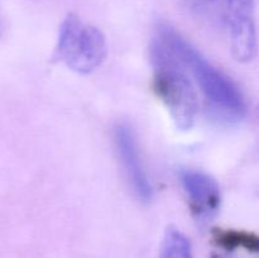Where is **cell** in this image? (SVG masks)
I'll return each instance as SVG.
<instances>
[{
    "mask_svg": "<svg viewBox=\"0 0 259 258\" xmlns=\"http://www.w3.org/2000/svg\"><path fill=\"white\" fill-rule=\"evenodd\" d=\"M157 39L191 72L200 90L220 116L227 120H240L245 115L247 104L238 86L207 61L180 32L171 25L161 24Z\"/></svg>",
    "mask_w": 259,
    "mask_h": 258,
    "instance_id": "obj_1",
    "label": "cell"
},
{
    "mask_svg": "<svg viewBox=\"0 0 259 258\" xmlns=\"http://www.w3.org/2000/svg\"><path fill=\"white\" fill-rule=\"evenodd\" d=\"M153 89L176 125L187 131L194 125L199 111L196 91L182 63L159 42L151 50Z\"/></svg>",
    "mask_w": 259,
    "mask_h": 258,
    "instance_id": "obj_2",
    "label": "cell"
},
{
    "mask_svg": "<svg viewBox=\"0 0 259 258\" xmlns=\"http://www.w3.org/2000/svg\"><path fill=\"white\" fill-rule=\"evenodd\" d=\"M108 46L104 33L70 14L61 24L55 60L78 73H90L106 58Z\"/></svg>",
    "mask_w": 259,
    "mask_h": 258,
    "instance_id": "obj_3",
    "label": "cell"
},
{
    "mask_svg": "<svg viewBox=\"0 0 259 258\" xmlns=\"http://www.w3.org/2000/svg\"><path fill=\"white\" fill-rule=\"evenodd\" d=\"M114 146L132 191L137 199L149 202L153 197V187L147 175L133 129L126 124H118L114 129Z\"/></svg>",
    "mask_w": 259,
    "mask_h": 258,
    "instance_id": "obj_4",
    "label": "cell"
},
{
    "mask_svg": "<svg viewBox=\"0 0 259 258\" xmlns=\"http://www.w3.org/2000/svg\"><path fill=\"white\" fill-rule=\"evenodd\" d=\"M227 20L234 57L249 62L257 52L254 0H227Z\"/></svg>",
    "mask_w": 259,
    "mask_h": 258,
    "instance_id": "obj_5",
    "label": "cell"
},
{
    "mask_svg": "<svg viewBox=\"0 0 259 258\" xmlns=\"http://www.w3.org/2000/svg\"><path fill=\"white\" fill-rule=\"evenodd\" d=\"M180 179L195 218L205 222L214 217L220 205V191L217 181L205 172L191 168L181 171Z\"/></svg>",
    "mask_w": 259,
    "mask_h": 258,
    "instance_id": "obj_6",
    "label": "cell"
},
{
    "mask_svg": "<svg viewBox=\"0 0 259 258\" xmlns=\"http://www.w3.org/2000/svg\"><path fill=\"white\" fill-rule=\"evenodd\" d=\"M212 237L219 247L227 250L245 249L248 252H257L259 247L257 235L245 230L217 229Z\"/></svg>",
    "mask_w": 259,
    "mask_h": 258,
    "instance_id": "obj_7",
    "label": "cell"
},
{
    "mask_svg": "<svg viewBox=\"0 0 259 258\" xmlns=\"http://www.w3.org/2000/svg\"><path fill=\"white\" fill-rule=\"evenodd\" d=\"M159 258H192L189 239L179 229L168 228L162 242Z\"/></svg>",
    "mask_w": 259,
    "mask_h": 258,
    "instance_id": "obj_8",
    "label": "cell"
},
{
    "mask_svg": "<svg viewBox=\"0 0 259 258\" xmlns=\"http://www.w3.org/2000/svg\"><path fill=\"white\" fill-rule=\"evenodd\" d=\"M217 258H225V257H217Z\"/></svg>",
    "mask_w": 259,
    "mask_h": 258,
    "instance_id": "obj_9",
    "label": "cell"
}]
</instances>
